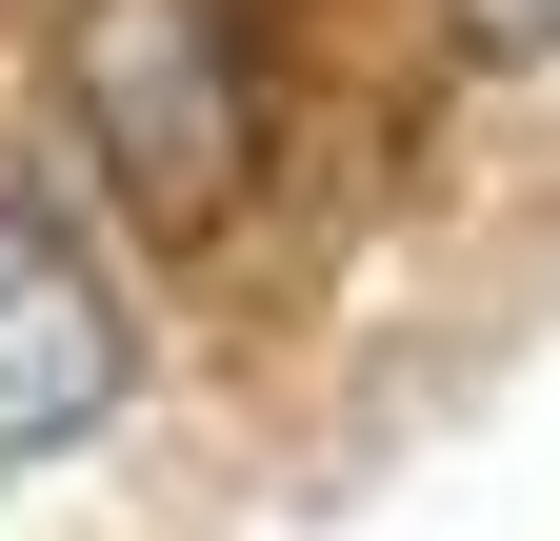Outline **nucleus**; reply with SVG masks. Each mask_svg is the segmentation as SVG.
Returning a JSON list of instances; mask_svg holds the SVG:
<instances>
[{
	"mask_svg": "<svg viewBox=\"0 0 560 541\" xmlns=\"http://www.w3.org/2000/svg\"><path fill=\"white\" fill-rule=\"evenodd\" d=\"M120 381H140V342H120V281L81 261V221L0 161V461H60V441H101L120 422Z\"/></svg>",
	"mask_w": 560,
	"mask_h": 541,
	"instance_id": "f257e3e1",
	"label": "nucleus"
},
{
	"mask_svg": "<svg viewBox=\"0 0 560 541\" xmlns=\"http://www.w3.org/2000/svg\"><path fill=\"white\" fill-rule=\"evenodd\" d=\"M480 41H521V60H560V0H460Z\"/></svg>",
	"mask_w": 560,
	"mask_h": 541,
	"instance_id": "f03ea898",
	"label": "nucleus"
}]
</instances>
